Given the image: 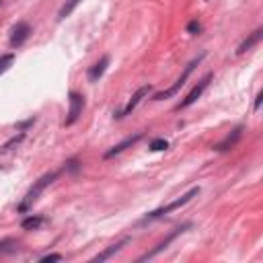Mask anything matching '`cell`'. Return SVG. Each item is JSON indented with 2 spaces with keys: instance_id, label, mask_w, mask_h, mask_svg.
Wrapping results in <instances>:
<instances>
[{
  "instance_id": "cell-1",
  "label": "cell",
  "mask_w": 263,
  "mask_h": 263,
  "mask_svg": "<svg viewBox=\"0 0 263 263\" xmlns=\"http://www.w3.org/2000/svg\"><path fill=\"white\" fill-rule=\"evenodd\" d=\"M55 179H58V173H55V171L41 175V177L31 185V189H29V191H27V195H25V199L18 203V212H27V210H29V208L39 199V195H41V193H43V191H45V189H47Z\"/></svg>"
},
{
  "instance_id": "cell-2",
  "label": "cell",
  "mask_w": 263,
  "mask_h": 263,
  "mask_svg": "<svg viewBox=\"0 0 263 263\" xmlns=\"http://www.w3.org/2000/svg\"><path fill=\"white\" fill-rule=\"evenodd\" d=\"M195 195H199V187H191L187 193H183L181 197H177L175 201H171V203H166V205H162V208H156V210H152V212H148L144 218H142V222H152V220H158V218H162L164 214H168V212H173V210H179V208H183L185 203H189Z\"/></svg>"
},
{
  "instance_id": "cell-3",
  "label": "cell",
  "mask_w": 263,
  "mask_h": 263,
  "mask_svg": "<svg viewBox=\"0 0 263 263\" xmlns=\"http://www.w3.org/2000/svg\"><path fill=\"white\" fill-rule=\"evenodd\" d=\"M203 58H205V53H199V55H197L195 60H191V62H189V64L185 66V70L181 72V76H179V78L175 80V84H173V86H168L166 90H160V92H156V95L152 97V101H164V99H168V97H173V95H177V92H179V90L183 88V84L187 82V78H189V74H191V72L195 70V66H197V64H199V62H201Z\"/></svg>"
},
{
  "instance_id": "cell-4",
  "label": "cell",
  "mask_w": 263,
  "mask_h": 263,
  "mask_svg": "<svg viewBox=\"0 0 263 263\" xmlns=\"http://www.w3.org/2000/svg\"><path fill=\"white\" fill-rule=\"evenodd\" d=\"M189 228H191V222H187V224H183V226H177L173 232H168V234H166V236H164V238H162V240H160V242H158L154 249H150V251H148L146 255H142L138 261L142 263V261H148V259L156 257V255H158V253H162V251H164V249H166V247H168V245H171V242H173L177 236H181V234H183V232H187Z\"/></svg>"
},
{
  "instance_id": "cell-5",
  "label": "cell",
  "mask_w": 263,
  "mask_h": 263,
  "mask_svg": "<svg viewBox=\"0 0 263 263\" xmlns=\"http://www.w3.org/2000/svg\"><path fill=\"white\" fill-rule=\"evenodd\" d=\"M68 97H70V99H68V103H70V109H68L66 121H64V125H66V127H70L72 123H76V121H78V117L82 115V109H84V97H82L80 92L72 90Z\"/></svg>"
},
{
  "instance_id": "cell-6",
  "label": "cell",
  "mask_w": 263,
  "mask_h": 263,
  "mask_svg": "<svg viewBox=\"0 0 263 263\" xmlns=\"http://www.w3.org/2000/svg\"><path fill=\"white\" fill-rule=\"evenodd\" d=\"M212 78H214L212 74H205V76H203V78H201V80H199V82H197V84L191 88V92H189V95H187V97H185V99H183V101H181V103L175 107V111H181V109H185V107L193 105V103H195V101L201 97V92L208 88V84L212 82Z\"/></svg>"
},
{
  "instance_id": "cell-7",
  "label": "cell",
  "mask_w": 263,
  "mask_h": 263,
  "mask_svg": "<svg viewBox=\"0 0 263 263\" xmlns=\"http://www.w3.org/2000/svg\"><path fill=\"white\" fill-rule=\"evenodd\" d=\"M29 35H31L29 23H25V21L16 23V25L12 27V31H10V45H12V47H21V45L29 39Z\"/></svg>"
},
{
  "instance_id": "cell-8",
  "label": "cell",
  "mask_w": 263,
  "mask_h": 263,
  "mask_svg": "<svg viewBox=\"0 0 263 263\" xmlns=\"http://www.w3.org/2000/svg\"><path fill=\"white\" fill-rule=\"evenodd\" d=\"M150 90H152V86H150V84H144V86H140V88H138V90L132 95V99L127 101V105L123 107V111H121V113H117L115 117H125V115H129V113H132V111L138 107V103H140L144 97H148V92H150Z\"/></svg>"
},
{
  "instance_id": "cell-9",
  "label": "cell",
  "mask_w": 263,
  "mask_h": 263,
  "mask_svg": "<svg viewBox=\"0 0 263 263\" xmlns=\"http://www.w3.org/2000/svg\"><path fill=\"white\" fill-rule=\"evenodd\" d=\"M142 136H144V132H138V134H134V136H129V138H125L123 142H119V144H115L113 148H109L105 154H103V158H113V156H117V154H121L125 148H129V146H134L136 142H140L142 140Z\"/></svg>"
},
{
  "instance_id": "cell-10",
  "label": "cell",
  "mask_w": 263,
  "mask_h": 263,
  "mask_svg": "<svg viewBox=\"0 0 263 263\" xmlns=\"http://www.w3.org/2000/svg\"><path fill=\"white\" fill-rule=\"evenodd\" d=\"M129 242H132V236H123V238H121V240H117L115 245H111V247H107L105 251H101L99 255H95V257H92V261H97V263L107 261V259H111L113 255H117V253H119L125 245H129Z\"/></svg>"
},
{
  "instance_id": "cell-11",
  "label": "cell",
  "mask_w": 263,
  "mask_h": 263,
  "mask_svg": "<svg viewBox=\"0 0 263 263\" xmlns=\"http://www.w3.org/2000/svg\"><path fill=\"white\" fill-rule=\"evenodd\" d=\"M240 136H242V127H234V129H232V134H228L220 144H216V146H214V150H216V152H226V150L234 148V144L240 140Z\"/></svg>"
},
{
  "instance_id": "cell-12",
  "label": "cell",
  "mask_w": 263,
  "mask_h": 263,
  "mask_svg": "<svg viewBox=\"0 0 263 263\" xmlns=\"http://www.w3.org/2000/svg\"><path fill=\"white\" fill-rule=\"evenodd\" d=\"M261 37H263V29H255V31H253V33H251V35H249V37H247V39H245V41L238 45L236 55H242V53H247L249 49H253V47H255V45L261 41Z\"/></svg>"
},
{
  "instance_id": "cell-13",
  "label": "cell",
  "mask_w": 263,
  "mask_h": 263,
  "mask_svg": "<svg viewBox=\"0 0 263 263\" xmlns=\"http://www.w3.org/2000/svg\"><path fill=\"white\" fill-rule=\"evenodd\" d=\"M107 66H109V55H103L97 64H92V66L88 68V80H90V82H99V78L105 74Z\"/></svg>"
},
{
  "instance_id": "cell-14",
  "label": "cell",
  "mask_w": 263,
  "mask_h": 263,
  "mask_svg": "<svg viewBox=\"0 0 263 263\" xmlns=\"http://www.w3.org/2000/svg\"><path fill=\"white\" fill-rule=\"evenodd\" d=\"M45 224V218L43 216H29L21 222V228L23 230H39L41 226Z\"/></svg>"
},
{
  "instance_id": "cell-15",
  "label": "cell",
  "mask_w": 263,
  "mask_h": 263,
  "mask_svg": "<svg viewBox=\"0 0 263 263\" xmlns=\"http://www.w3.org/2000/svg\"><path fill=\"white\" fill-rule=\"evenodd\" d=\"M16 251H18V240H14V238H2L0 240V257L12 255Z\"/></svg>"
},
{
  "instance_id": "cell-16",
  "label": "cell",
  "mask_w": 263,
  "mask_h": 263,
  "mask_svg": "<svg viewBox=\"0 0 263 263\" xmlns=\"http://www.w3.org/2000/svg\"><path fill=\"white\" fill-rule=\"evenodd\" d=\"M78 4H80V0H66V2H64V6H62V8H60V12H58V21H64L66 16H70Z\"/></svg>"
},
{
  "instance_id": "cell-17",
  "label": "cell",
  "mask_w": 263,
  "mask_h": 263,
  "mask_svg": "<svg viewBox=\"0 0 263 263\" xmlns=\"http://www.w3.org/2000/svg\"><path fill=\"white\" fill-rule=\"evenodd\" d=\"M14 64V53H2L0 55V76Z\"/></svg>"
},
{
  "instance_id": "cell-18",
  "label": "cell",
  "mask_w": 263,
  "mask_h": 263,
  "mask_svg": "<svg viewBox=\"0 0 263 263\" xmlns=\"http://www.w3.org/2000/svg\"><path fill=\"white\" fill-rule=\"evenodd\" d=\"M23 138H25V134H23V132H21L18 136H14V138H10V140H8V142H6L4 146H2V152H8V150H12L14 146H18V144L23 142Z\"/></svg>"
},
{
  "instance_id": "cell-19",
  "label": "cell",
  "mask_w": 263,
  "mask_h": 263,
  "mask_svg": "<svg viewBox=\"0 0 263 263\" xmlns=\"http://www.w3.org/2000/svg\"><path fill=\"white\" fill-rule=\"evenodd\" d=\"M166 148H168V142L162 140V138H156V140L150 142V150L152 152H160V150H166Z\"/></svg>"
},
{
  "instance_id": "cell-20",
  "label": "cell",
  "mask_w": 263,
  "mask_h": 263,
  "mask_svg": "<svg viewBox=\"0 0 263 263\" xmlns=\"http://www.w3.org/2000/svg\"><path fill=\"white\" fill-rule=\"evenodd\" d=\"M199 31H201V23H199L197 18H191L189 25H187V33H189V35H197Z\"/></svg>"
},
{
  "instance_id": "cell-21",
  "label": "cell",
  "mask_w": 263,
  "mask_h": 263,
  "mask_svg": "<svg viewBox=\"0 0 263 263\" xmlns=\"http://www.w3.org/2000/svg\"><path fill=\"white\" fill-rule=\"evenodd\" d=\"M39 261H41V263H47V261H64V257H62L60 253H49V255H43Z\"/></svg>"
},
{
  "instance_id": "cell-22",
  "label": "cell",
  "mask_w": 263,
  "mask_h": 263,
  "mask_svg": "<svg viewBox=\"0 0 263 263\" xmlns=\"http://www.w3.org/2000/svg\"><path fill=\"white\" fill-rule=\"evenodd\" d=\"M66 171H70V173H74V171H78L80 168V162L76 160V158H70L68 162H66V166H64Z\"/></svg>"
},
{
  "instance_id": "cell-23",
  "label": "cell",
  "mask_w": 263,
  "mask_h": 263,
  "mask_svg": "<svg viewBox=\"0 0 263 263\" xmlns=\"http://www.w3.org/2000/svg\"><path fill=\"white\" fill-rule=\"evenodd\" d=\"M35 123V119L31 117V119H27V121H23V123H18V129H25V127H29V125H33Z\"/></svg>"
},
{
  "instance_id": "cell-24",
  "label": "cell",
  "mask_w": 263,
  "mask_h": 263,
  "mask_svg": "<svg viewBox=\"0 0 263 263\" xmlns=\"http://www.w3.org/2000/svg\"><path fill=\"white\" fill-rule=\"evenodd\" d=\"M261 101H263V92H259V95H257V99H255V111L261 107Z\"/></svg>"
},
{
  "instance_id": "cell-25",
  "label": "cell",
  "mask_w": 263,
  "mask_h": 263,
  "mask_svg": "<svg viewBox=\"0 0 263 263\" xmlns=\"http://www.w3.org/2000/svg\"><path fill=\"white\" fill-rule=\"evenodd\" d=\"M0 4H2V0H0Z\"/></svg>"
}]
</instances>
